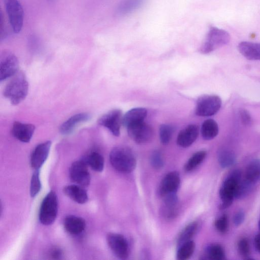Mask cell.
Returning a JSON list of instances; mask_svg holds the SVG:
<instances>
[{
  "instance_id": "obj_1",
  "label": "cell",
  "mask_w": 260,
  "mask_h": 260,
  "mask_svg": "<svg viewBox=\"0 0 260 260\" xmlns=\"http://www.w3.org/2000/svg\"><path fill=\"white\" fill-rule=\"evenodd\" d=\"M109 160L112 166L122 173H131L136 166L134 154L131 149L125 146H119L113 148L110 153Z\"/></svg>"
},
{
  "instance_id": "obj_2",
  "label": "cell",
  "mask_w": 260,
  "mask_h": 260,
  "mask_svg": "<svg viewBox=\"0 0 260 260\" xmlns=\"http://www.w3.org/2000/svg\"><path fill=\"white\" fill-rule=\"evenodd\" d=\"M28 83L22 72H17L8 83L4 90V95L12 105H17L27 95Z\"/></svg>"
},
{
  "instance_id": "obj_3",
  "label": "cell",
  "mask_w": 260,
  "mask_h": 260,
  "mask_svg": "<svg viewBox=\"0 0 260 260\" xmlns=\"http://www.w3.org/2000/svg\"><path fill=\"white\" fill-rule=\"evenodd\" d=\"M241 180V173L238 170L232 172L224 179L219 189L220 209H226L232 204L237 187Z\"/></svg>"
},
{
  "instance_id": "obj_4",
  "label": "cell",
  "mask_w": 260,
  "mask_h": 260,
  "mask_svg": "<svg viewBox=\"0 0 260 260\" xmlns=\"http://www.w3.org/2000/svg\"><path fill=\"white\" fill-rule=\"evenodd\" d=\"M230 39V35L226 31L211 26L200 48V51L203 54L209 53L228 44Z\"/></svg>"
},
{
  "instance_id": "obj_5",
  "label": "cell",
  "mask_w": 260,
  "mask_h": 260,
  "mask_svg": "<svg viewBox=\"0 0 260 260\" xmlns=\"http://www.w3.org/2000/svg\"><path fill=\"white\" fill-rule=\"evenodd\" d=\"M58 203L56 193L53 191L48 192L43 199L39 210V220L45 225L52 224L58 212Z\"/></svg>"
},
{
  "instance_id": "obj_6",
  "label": "cell",
  "mask_w": 260,
  "mask_h": 260,
  "mask_svg": "<svg viewBox=\"0 0 260 260\" xmlns=\"http://www.w3.org/2000/svg\"><path fill=\"white\" fill-rule=\"evenodd\" d=\"M221 100L216 95H204L197 101L195 113L200 116H210L215 114L221 106Z\"/></svg>"
},
{
  "instance_id": "obj_7",
  "label": "cell",
  "mask_w": 260,
  "mask_h": 260,
  "mask_svg": "<svg viewBox=\"0 0 260 260\" xmlns=\"http://www.w3.org/2000/svg\"><path fill=\"white\" fill-rule=\"evenodd\" d=\"M10 24L13 31L19 33L23 24V10L18 0H4Z\"/></svg>"
},
{
  "instance_id": "obj_8",
  "label": "cell",
  "mask_w": 260,
  "mask_h": 260,
  "mask_svg": "<svg viewBox=\"0 0 260 260\" xmlns=\"http://www.w3.org/2000/svg\"><path fill=\"white\" fill-rule=\"evenodd\" d=\"M122 113L120 109H113L103 115L98 123L108 129L115 136L120 135V126L122 124Z\"/></svg>"
},
{
  "instance_id": "obj_9",
  "label": "cell",
  "mask_w": 260,
  "mask_h": 260,
  "mask_svg": "<svg viewBox=\"0 0 260 260\" xmlns=\"http://www.w3.org/2000/svg\"><path fill=\"white\" fill-rule=\"evenodd\" d=\"M126 128L129 137L138 144L148 143L153 136L152 127L144 121L131 125Z\"/></svg>"
},
{
  "instance_id": "obj_10",
  "label": "cell",
  "mask_w": 260,
  "mask_h": 260,
  "mask_svg": "<svg viewBox=\"0 0 260 260\" xmlns=\"http://www.w3.org/2000/svg\"><path fill=\"white\" fill-rule=\"evenodd\" d=\"M19 69L17 57L9 52H4L0 59V81L5 80L14 76Z\"/></svg>"
},
{
  "instance_id": "obj_11",
  "label": "cell",
  "mask_w": 260,
  "mask_h": 260,
  "mask_svg": "<svg viewBox=\"0 0 260 260\" xmlns=\"http://www.w3.org/2000/svg\"><path fill=\"white\" fill-rule=\"evenodd\" d=\"M107 242L114 255L119 259H125L129 255L126 239L121 235L110 233L107 236Z\"/></svg>"
},
{
  "instance_id": "obj_12",
  "label": "cell",
  "mask_w": 260,
  "mask_h": 260,
  "mask_svg": "<svg viewBox=\"0 0 260 260\" xmlns=\"http://www.w3.org/2000/svg\"><path fill=\"white\" fill-rule=\"evenodd\" d=\"M87 166L83 159L74 161L70 169L71 180L82 187L88 186L90 182V175Z\"/></svg>"
},
{
  "instance_id": "obj_13",
  "label": "cell",
  "mask_w": 260,
  "mask_h": 260,
  "mask_svg": "<svg viewBox=\"0 0 260 260\" xmlns=\"http://www.w3.org/2000/svg\"><path fill=\"white\" fill-rule=\"evenodd\" d=\"M180 178L177 172L168 173L161 180L158 188L159 194L162 198L176 192L179 187Z\"/></svg>"
},
{
  "instance_id": "obj_14",
  "label": "cell",
  "mask_w": 260,
  "mask_h": 260,
  "mask_svg": "<svg viewBox=\"0 0 260 260\" xmlns=\"http://www.w3.org/2000/svg\"><path fill=\"white\" fill-rule=\"evenodd\" d=\"M51 142L47 141L38 145L30 157V165L34 170L40 169L46 160L50 150Z\"/></svg>"
},
{
  "instance_id": "obj_15",
  "label": "cell",
  "mask_w": 260,
  "mask_h": 260,
  "mask_svg": "<svg viewBox=\"0 0 260 260\" xmlns=\"http://www.w3.org/2000/svg\"><path fill=\"white\" fill-rule=\"evenodd\" d=\"M35 130V126L32 124L15 121L13 124L11 132L19 141L28 143L31 140Z\"/></svg>"
},
{
  "instance_id": "obj_16",
  "label": "cell",
  "mask_w": 260,
  "mask_h": 260,
  "mask_svg": "<svg viewBox=\"0 0 260 260\" xmlns=\"http://www.w3.org/2000/svg\"><path fill=\"white\" fill-rule=\"evenodd\" d=\"M179 211V204L176 193L171 194L164 197L161 213L165 218L172 219L178 215Z\"/></svg>"
},
{
  "instance_id": "obj_17",
  "label": "cell",
  "mask_w": 260,
  "mask_h": 260,
  "mask_svg": "<svg viewBox=\"0 0 260 260\" xmlns=\"http://www.w3.org/2000/svg\"><path fill=\"white\" fill-rule=\"evenodd\" d=\"M199 133V128L197 125L189 124L179 132L177 143L181 147H188L196 140Z\"/></svg>"
},
{
  "instance_id": "obj_18",
  "label": "cell",
  "mask_w": 260,
  "mask_h": 260,
  "mask_svg": "<svg viewBox=\"0 0 260 260\" xmlns=\"http://www.w3.org/2000/svg\"><path fill=\"white\" fill-rule=\"evenodd\" d=\"M91 118V115L87 112L76 114L66 121L60 126V132L63 135H68L72 133L80 123L86 122Z\"/></svg>"
},
{
  "instance_id": "obj_19",
  "label": "cell",
  "mask_w": 260,
  "mask_h": 260,
  "mask_svg": "<svg viewBox=\"0 0 260 260\" xmlns=\"http://www.w3.org/2000/svg\"><path fill=\"white\" fill-rule=\"evenodd\" d=\"M65 230L72 235H78L85 230L86 223L84 219L75 215L67 216L63 221Z\"/></svg>"
},
{
  "instance_id": "obj_20",
  "label": "cell",
  "mask_w": 260,
  "mask_h": 260,
  "mask_svg": "<svg viewBox=\"0 0 260 260\" xmlns=\"http://www.w3.org/2000/svg\"><path fill=\"white\" fill-rule=\"evenodd\" d=\"M146 0H120L117 4L115 14L118 17L127 16L140 9Z\"/></svg>"
},
{
  "instance_id": "obj_21",
  "label": "cell",
  "mask_w": 260,
  "mask_h": 260,
  "mask_svg": "<svg viewBox=\"0 0 260 260\" xmlns=\"http://www.w3.org/2000/svg\"><path fill=\"white\" fill-rule=\"evenodd\" d=\"M238 49L247 59L260 60V43L243 41L239 44Z\"/></svg>"
},
{
  "instance_id": "obj_22",
  "label": "cell",
  "mask_w": 260,
  "mask_h": 260,
  "mask_svg": "<svg viewBox=\"0 0 260 260\" xmlns=\"http://www.w3.org/2000/svg\"><path fill=\"white\" fill-rule=\"evenodd\" d=\"M64 193L73 201L80 204L86 203L88 200L86 190L79 185H69L63 188Z\"/></svg>"
},
{
  "instance_id": "obj_23",
  "label": "cell",
  "mask_w": 260,
  "mask_h": 260,
  "mask_svg": "<svg viewBox=\"0 0 260 260\" xmlns=\"http://www.w3.org/2000/svg\"><path fill=\"white\" fill-rule=\"evenodd\" d=\"M147 111L144 108H135L128 111L123 116L122 124L125 127L144 121Z\"/></svg>"
},
{
  "instance_id": "obj_24",
  "label": "cell",
  "mask_w": 260,
  "mask_h": 260,
  "mask_svg": "<svg viewBox=\"0 0 260 260\" xmlns=\"http://www.w3.org/2000/svg\"><path fill=\"white\" fill-rule=\"evenodd\" d=\"M244 179L252 185L260 180V159H254L248 164Z\"/></svg>"
},
{
  "instance_id": "obj_25",
  "label": "cell",
  "mask_w": 260,
  "mask_h": 260,
  "mask_svg": "<svg viewBox=\"0 0 260 260\" xmlns=\"http://www.w3.org/2000/svg\"><path fill=\"white\" fill-rule=\"evenodd\" d=\"M218 131L217 122L212 119L204 121L201 126L202 136L206 140H210L214 138L218 135Z\"/></svg>"
},
{
  "instance_id": "obj_26",
  "label": "cell",
  "mask_w": 260,
  "mask_h": 260,
  "mask_svg": "<svg viewBox=\"0 0 260 260\" xmlns=\"http://www.w3.org/2000/svg\"><path fill=\"white\" fill-rule=\"evenodd\" d=\"M87 165L96 172H102L104 168V159L103 156L97 152H92L84 159Z\"/></svg>"
},
{
  "instance_id": "obj_27",
  "label": "cell",
  "mask_w": 260,
  "mask_h": 260,
  "mask_svg": "<svg viewBox=\"0 0 260 260\" xmlns=\"http://www.w3.org/2000/svg\"><path fill=\"white\" fill-rule=\"evenodd\" d=\"M199 228V223L193 221L187 226L180 232L177 239V244L179 246L182 244L190 241L196 234Z\"/></svg>"
},
{
  "instance_id": "obj_28",
  "label": "cell",
  "mask_w": 260,
  "mask_h": 260,
  "mask_svg": "<svg viewBox=\"0 0 260 260\" xmlns=\"http://www.w3.org/2000/svg\"><path fill=\"white\" fill-rule=\"evenodd\" d=\"M218 160L221 167L223 168H228L235 162L236 156L232 151L222 149L218 152Z\"/></svg>"
},
{
  "instance_id": "obj_29",
  "label": "cell",
  "mask_w": 260,
  "mask_h": 260,
  "mask_svg": "<svg viewBox=\"0 0 260 260\" xmlns=\"http://www.w3.org/2000/svg\"><path fill=\"white\" fill-rule=\"evenodd\" d=\"M195 246L194 242L191 240L182 244L177 251V259L186 260L189 258L194 252Z\"/></svg>"
},
{
  "instance_id": "obj_30",
  "label": "cell",
  "mask_w": 260,
  "mask_h": 260,
  "mask_svg": "<svg viewBox=\"0 0 260 260\" xmlns=\"http://www.w3.org/2000/svg\"><path fill=\"white\" fill-rule=\"evenodd\" d=\"M207 155L205 151L201 150L194 153L184 166V170L190 172L196 169L205 159Z\"/></svg>"
},
{
  "instance_id": "obj_31",
  "label": "cell",
  "mask_w": 260,
  "mask_h": 260,
  "mask_svg": "<svg viewBox=\"0 0 260 260\" xmlns=\"http://www.w3.org/2000/svg\"><path fill=\"white\" fill-rule=\"evenodd\" d=\"M206 255L208 259L211 260H223L225 258L223 248L217 244L208 246L206 250Z\"/></svg>"
},
{
  "instance_id": "obj_32",
  "label": "cell",
  "mask_w": 260,
  "mask_h": 260,
  "mask_svg": "<svg viewBox=\"0 0 260 260\" xmlns=\"http://www.w3.org/2000/svg\"><path fill=\"white\" fill-rule=\"evenodd\" d=\"M41 183L40 179V169L35 170L30 181V194L32 198L35 197L40 191Z\"/></svg>"
},
{
  "instance_id": "obj_33",
  "label": "cell",
  "mask_w": 260,
  "mask_h": 260,
  "mask_svg": "<svg viewBox=\"0 0 260 260\" xmlns=\"http://www.w3.org/2000/svg\"><path fill=\"white\" fill-rule=\"evenodd\" d=\"M174 132L173 127L168 124H162L159 127V133L160 141L164 145L168 144Z\"/></svg>"
},
{
  "instance_id": "obj_34",
  "label": "cell",
  "mask_w": 260,
  "mask_h": 260,
  "mask_svg": "<svg viewBox=\"0 0 260 260\" xmlns=\"http://www.w3.org/2000/svg\"><path fill=\"white\" fill-rule=\"evenodd\" d=\"M253 185L245 179L241 180L237 187L235 198L236 199L244 198L250 191Z\"/></svg>"
},
{
  "instance_id": "obj_35",
  "label": "cell",
  "mask_w": 260,
  "mask_h": 260,
  "mask_svg": "<svg viewBox=\"0 0 260 260\" xmlns=\"http://www.w3.org/2000/svg\"><path fill=\"white\" fill-rule=\"evenodd\" d=\"M216 230L220 233L226 232L228 229V218L226 214H223L216 220L214 223Z\"/></svg>"
},
{
  "instance_id": "obj_36",
  "label": "cell",
  "mask_w": 260,
  "mask_h": 260,
  "mask_svg": "<svg viewBox=\"0 0 260 260\" xmlns=\"http://www.w3.org/2000/svg\"><path fill=\"white\" fill-rule=\"evenodd\" d=\"M150 163L153 168L159 170L164 166V160L161 153L158 151H154L150 157Z\"/></svg>"
},
{
  "instance_id": "obj_37",
  "label": "cell",
  "mask_w": 260,
  "mask_h": 260,
  "mask_svg": "<svg viewBox=\"0 0 260 260\" xmlns=\"http://www.w3.org/2000/svg\"><path fill=\"white\" fill-rule=\"evenodd\" d=\"M238 249L240 255L248 258L250 255V248L248 241L246 238L240 239L238 243Z\"/></svg>"
},
{
  "instance_id": "obj_38",
  "label": "cell",
  "mask_w": 260,
  "mask_h": 260,
  "mask_svg": "<svg viewBox=\"0 0 260 260\" xmlns=\"http://www.w3.org/2000/svg\"><path fill=\"white\" fill-rule=\"evenodd\" d=\"M240 117L242 123L247 126L252 124V118L250 114L245 109H241L240 111Z\"/></svg>"
},
{
  "instance_id": "obj_39",
  "label": "cell",
  "mask_w": 260,
  "mask_h": 260,
  "mask_svg": "<svg viewBox=\"0 0 260 260\" xmlns=\"http://www.w3.org/2000/svg\"><path fill=\"white\" fill-rule=\"evenodd\" d=\"M245 218V214L243 211L240 210L237 212L233 217L234 224L238 226L241 225L243 222Z\"/></svg>"
},
{
  "instance_id": "obj_40",
  "label": "cell",
  "mask_w": 260,
  "mask_h": 260,
  "mask_svg": "<svg viewBox=\"0 0 260 260\" xmlns=\"http://www.w3.org/2000/svg\"><path fill=\"white\" fill-rule=\"evenodd\" d=\"M51 255L53 258L58 259L62 255V252L60 249L55 248L51 251Z\"/></svg>"
},
{
  "instance_id": "obj_41",
  "label": "cell",
  "mask_w": 260,
  "mask_h": 260,
  "mask_svg": "<svg viewBox=\"0 0 260 260\" xmlns=\"http://www.w3.org/2000/svg\"><path fill=\"white\" fill-rule=\"evenodd\" d=\"M254 243L256 249L260 253V233L255 236Z\"/></svg>"
},
{
  "instance_id": "obj_42",
  "label": "cell",
  "mask_w": 260,
  "mask_h": 260,
  "mask_svg": "<svg viewBox=\"0 0 260 260\" xmlns=\"http://www.w3.org/2000/svg\"><path fill=\"white\" fill-rule=\"evenodd\" d=\"M258 228H259V230L260 231V218H259V221H258Z\"/></svg>"
},
{
  "instance_id": "obj_43",
  "label": "cell",
  "mask_w": 260,
  "mask_h": 260,
  "mask_svg": "<svg viewBox=\"0 0 260 260\" xmlns=\"http://www.w3.org/2000/svg\"><path fill=\"white\" fill-rule=\"evenodd\" d=\"M49 1H53V0H49Z\"/></svg>"
}]
</instances>
